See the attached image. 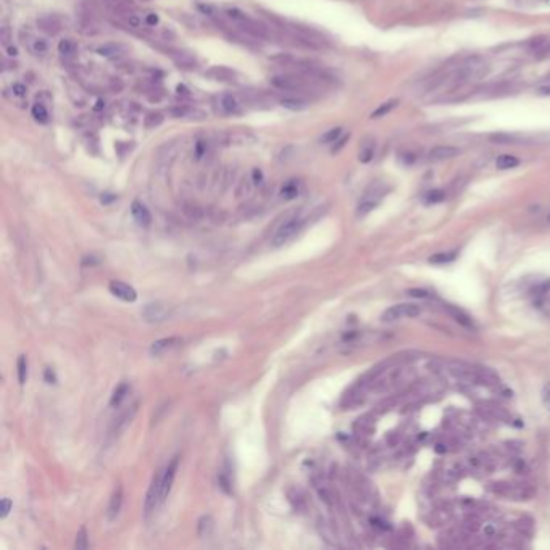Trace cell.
<instances>
[{"label": "cell", "instance_id": "603a6c76", "mask_svg": "<svg viewBox=\"0 0 550 550\" xmlns=\"http://www.w3.org/2000/svg\"><path fill=\"white\" fill-rule=\"evenodd\" d=\"M397 103H399V100L395 99V100H389V102H386V103H383V105H379V107L371 113V118H373V120H376V118H383V116H386L389 112H392V110H394L395 107H397Z\"/></svg>", "mask_w": 550, "mask_h": 550}, {"label": "cell", "instance_id": "836d02e7", "mask_svg": "<svg viewBox=\"0 0 550 550\" xmlns=\"http://www.w3.org/2000/svg\"><path fill=\"white\" fill-rule=\"evenodd\" d=\"M446 199V194L442 192V190H431V192L426 194V202L428 204H437V202H442V200Z\"/></svg>", "mask_w": 550, "mask_h": 550}, {"label": "cell", "instance_id": "d6986e66", "mask_svg": "<svg viewBox=\"0 0 550 550\" xmlns=\"http://www.w3.org/2000/svg\"><path fill=\"white\" fill-rule=\"evenodd\" d=\"M520 165V160L515 157V155H509V153H504V155L497 157L495 160V166L499 168V170H511V168H515Z\"/></svg>", "mask_w": 550, "mask_h": 550}, {"label": "cell", "instance_id": "8d00e7d4", "mask_svg": "<svg viewBox=\"0 0 550 550\" xmlns=\"http://www.w3.org/2000/svg\"><path fill=\"white\" fill-rule=\"evenodd\" d=\"M208 144L205 141H197L195 142V158H202L205 153H207Z\"/></svg>", "mask_w": 550, "mask_h": 550}, {"label": "cell", "instance_id": "9c48e42d", "mask_svg": "<svg viewBox=\"0 0 550 550\" xmlns=\"http://www.w3.org/2000/svg\"><path fill=\"white\" fill-rule=\"evenodd\" d=\"M178 465H179V457H174L171 462L168 463L166 469L162 474V502L166 499L168 494H170L174 476H176V471H178Z\"/></svg>", "mask_w": 550, "mask_h": 550}, {"label": "cell", "instance_id": "816d5d0a", "mask_svg": "<svg viewBox=\"0 0 550 550\" xmlns=\"http://www.w3.org/2000/svg\"><path fill=\"white\" fill-rule=\"evenodd\" d=\"M549 223H550V215H549Z\"/></svg>", "mask_w": 550, "mask_h": 550}, {"label": "cell", "instance_id": "9a60e30c", "mask_svg": "<svg viewBox=\"0 0 550 550\" xmlns=\"http://www.w3.org/2000/svg\"><path fill=\"white\" fill-rule=\"evenodd\" d=\"M76 52H78V47L71 39H61L58 42V54H60L61 58H65V60L75 58Z\"/></svg>", "mask_w": 550, "mask_h": 550}, {"label": "cell", "instance_id": "f546056e", "mask_svg": "<svg viewBox=\"0 0 550 550\" xmlns=\"http://www.w3.org/2000/svg\"><path fill=\"white\" fill-rule=\"evenodd\" d=\"M342 128H334V129H329L327 131V133H325L321 136V142L323 144H334V142L339 139V137L342 136Z\"/></svg>", "mask_w": 550, "mask_h": 550}, {"label": "cell", "instance_id": "44dd1931", "mask_svg": "<svg viewBox=\"0 0 550 550\" xmlns=\"http://www.w3.org/2000/svg\"><path fill=\"white\" fill-rule=\"evenodd\" d=\"M31 115H33V118L38 121V123H42V124L49 123V112H47L44 103H41V102L34 103L33 108H31Z\"/></svg>", "mask_w": 550, "mask_h": 550}, {"label": "cell", "instance_id": "30bf717a", "mask_svg": "<svg viewBox=\"0 0 550 550\" xmlns=\"http://www.w3.org/2000/svg\"><path fill=\"white\" fill-rule=\"evenodd\" d=\"M181 342H183L181 337H165V339L153 342L150 347V352H152V355H157V357L165 355V353L171 352L173 348H176Z\"/></svg>", "mask_w": 550, "mask_h": 550}, {"label": "cell", "instance_id": "ee69618b", "mask_svg": "<svg viewBox=\"0 0 550 550\" xmlns=\"http://www.w3.org/2000/svg\"><path fill=\"white\" fill-rule=\"evenodd\" d=\"M145 23L149 24V26H155V24H158V15L157 13H149L145 17Z\"/></svg>", "mask_w": 550, "mask_h": 550}, {"label": "cell", "instance_id": "7bdbcfd3", "mask_svg": "<svg viewBox=\"0 0 550 550\" xmlns=\"http://www.w3.org/2000/svg\"><path fill=\"white\" fill-rule=\"evenodd\" d=\"M408 295H411V297H428V295H429V292H428V290H425V289H410L408 290Z\"/></svg>", "mask_w": 550, "mask_h": 550}, {"label": "cell", "instance_id": "b9f144b4", "mask_svg": "<svg viewBox=\"0 0 550 550\" xmlns=\"http://www.w3.org/2000/svg\"><path fill=\"white\" fill-rule=\"evenodd\" d=\"M252 179H253V183H255V184H262L263 183V173H262L260 168H253Z\"/></svg>", "mask_w": 550, "mask_h": 550}, {"label": "cell", "instance_id": "83f0119b", "mask_svg": "<svg viewBox=\"0 0 550 550\" xmlns=\"http://www.w3.org/2000/svg\"><path fill=\"white\" fill-rule=\"evenodd\" d=\"M174 58V63L179 66V68H195V60L194 57H190L189 54H178V55H173Z\"/></svg>", "mask_w": 550, "mask_h": 550}, {"label": "cell", "instance_id": "c3c4849f", "mask_svg": "<svg viewBox=\"0 0 550 550\" xmlns=\"http://www.w3.org/2000/svg\"><path fill=\"white\" fill-rule=\"evenodd\" d=\"M7 52H8V55H10V57H17V55H18V50H17V47H8V49H7Z\"/></svg>", "mask_w": 550, "mask_h": 550}, {"label": "cell", "instance_id": "484cf974", "mask_svg": "<svg viewBox=\"0 0 550 550\" xmlns=\"http://www.w3.org/2000/svg\"><path fill=\"white\" fill-rule=\"evenodd\" d=\"M29 49H31V52H33L34 55H45L47 52H49V44H47L45 39L34 38L33 41H31Z\"/></svg>", "mask_w": 550, "mask_h": 550}, {"label": "cell", "instance_id": "bcb514c9", "mask_svg": "<svg viewBox=\"0 0 550 550\" xmlns=\"http://www.w3.org/2000/svg\"><path fill=\"white\" fill-rule=\"evenodd\" d=\"M45 379L49 381V383H55V374H54V371H52L50 368L45 369Z\"/></svg>", "mask_w": 550, "mask_h": 550}, {"label": "cell", "instance_id": "e575fe53", "mask_svg": "<svg viewBox=\"0 0 550 550\" xmlns=\"http://www.w3.org/2000/svg\"><path fill=\"white\" fill-rule=\"evenodd\" d=\"M489 139L497 142V144H513V142L516 141V137L510 134H492Z\"/></svg>", "mask_w": 550, "mask_h": 550}, {"label": "cell", "instance_id": "ba28073f", "mask_svg": "<svg viewBox=\"0 0 550 550\" xmlns=\"http://www.w3.org/2000/svg\"><path fill=\"white\" fill-rule=\"evenodd\" d=\"M108 287H110V292H112L115 297L121 299L123 302H136L137 300V292L133 285L121 283V281H112Z\"/></svg>", "mask_w": 550, "mask_h": 550}, {"label": "cell", "instance_id": "3957f363", "mask_svg": "<svg viewBox=\"0 0 550 550\" xmlns=\"http://www.w3.org/2000/svg\"><path fill=\"white\" fill-rule=\"evenodd\" d=\"M302 226H304V221L300 220V218H297V216H295V218L287 220L281 226V228L276 231V234H274L273 245L274 247H281L284 244H287L290 239H294V237L299 234L300 229H302Z\"/></svg>", "mask_w": 550, "mask_h": 550}, {"label": "cell", "instance_id": "4fadbf2b", "mask_svg": "<svg viewBox=\"0 0 550 550\" xmlns=\"http://www.w3.org/2000/svg\"><path fill=\"white\" fill-rule=\"evenodd\" d=\"M121 504H123V488L118 486L113 494H112V499H110V505H108V518L110 520H115L116 516H118V513L121 510Z\"/></svg>", "mask_w": 550, "mask_h": 550}, {"label": "cell", "instance_id": "681fc988", "mask_svg": "<svg viewBox=\"0 0 550 550\" xmlns=\"http://www.w3.org/2000/svg\"><path fill=\"white\" fill-rule=\"evenodd\" d=\"M176 91H178V94H183V95H189V91H187V89L184 87V86H178V89H176Z\"/></svg>", "mask_w": 550, "mask_h": 550}, {"label": "cell", "instance_id": "2e32d148", "mask_svg": "<svg viewBox=\"0 0 550 550\" xmlns=\"http://www.w3.org/2000/svg\"><path fill=\"white\" fill-rule=\"evenodd\" d=\"M210 78L216 79V81H223V82H231L234 81V71H231L229 68L224 66H215L207 73Z\"/></svg>", "mask_w": 550, "mask_h": 550}, {"label": "cell", "instance_id": "d590c367", "mask_svg": "<svg viewBox=\"0 0 550 550\" xmlns=\"http://www.w3.org/2000/svg\"><path fill=\"white\" fill-rule=\"evenodd\" d=\"M163 121V116L160 113H150L145 118V128H155Z\"/></svg>", "mask_w": 550, "mask_h": 550}, {"label": "cell", "instance_id": "4316f807", "mask_svg": "<svg viewBox=\"0 0 550 550\" xmlns=\"http://www.w3.org/2000/svg\"><path fill=\"white\" fill-rule=\"evenodd\" d=\"M128 390H129V386L128 384H120L118 387L115 389V392L112 395V402H110V404H112L113 407H118L121 402L124 400L126 394H128Z\"/></svg>", "mask_w": 550, "mask_h": 550}, {"label": "cell", "instance_id": "5b68a950", "mask_svg": "<svg viewBox=\"0 0 550 550\" xmlns=\"http://www.w3.org/2000/svg\"><path fill=\"white\" fill-rule=\"evenodd\" d=\"M158 502H162V474H155L152 479V484L149 490H147L145 502H144V513L149 518V515L157 509Z\"/></svg>", "mask_w": 550, "mask_h": 550}, {"label": "cell", "instance_id": "4dcf8cb0", "mask_svg": "<svg viewBox=\"0 0 550 550\" xmlns=\"http://www.w3.org/2000/svg\"><path fill=\"white\" fill-rule=\"evenodd\" d=\"M28 379V360L24 355H20L18 358V381L20 384H24Z\"/></svg>", "mask_w": 550, "mask_h": 550}, {"label": "cell", "instance_id": "d4e9b609", "mask_svg": "<svg viewBox=\"0 0 550 550\" xmlns=\"http://www.w3.org/2000/svg\"><path fill=\"white\" fill-rule=\"evenodd\" d=\"M299 195V183L297 181H287L281 189V197L285 200L295 199Z\"/></svg>", "mask_w": 550, "mask_h": 550}, {"label": "cell", "instance_id": "ac0fdd59", "mask_svg": "<svg viewBox=\"0 0 550 550\" xmlns=\"http://www.w3.org/2000/svg\"><path fill=\"white\" fill-rule=\"evenodd\" d=\"M38 24H39V28L44 31V33L50 34V36H54V34L58 33V31H60V23H58V20L52 18V17H42V18H39L38 20Z\"/></svg>", "mask_w": 550, "mask_h": 550}, {"label": "cell", "instance_id": "277c9868", "mask_svg": "<svg viewBox=\"0 0 550 550\" xmlns=\"http://www.w3.org/2000/svg\"><path fill=\"white\" fill-rule=\"evenodd\" d=\"M216 141L221 145H252L257 142V137L247 131H234L216 136Z\"/></svg>", "mask_w": 550, "mask_h": 550}, {"label": "cell", "instance_id": "cb8c5ba5", "mask_svg": "<svg viewBox=\"0 0 550 550\" xmlns=\"http://www.w3.org/2000/svg\"><path fill=\"white\" fill-rule=\"evenodd\" d=\"M455 258H457L455 252H441L429 257V263H434V265H446V263H452Z\"/></svg>", "mask_w": 550, "mask_h": 550}, {"label": "cell", "instance_id": "1f68e13d", "mask_svg": "<svg viewBox=\"0 0 550 550\" xmlns=\"http://www.w3.org/2000/svg\"><path fill=\"white\" fill-rule=\"evenodd\" d=\"M373 157H374V145L373 144L363 145L360 153H358V160H360L362 163H369L373 160Z\"/></svg>", "mask_w": 550, "mask_h": 550}, {"label": "cell", "instance_id": "7a4b0ae2", "mask_svg": "<svg viewBox=\"0 0 550 550\" xmlns=\"http://www.w3.org/2000/svg\"><path fill=\"white\" fill-rule=\"evenodd\" d=\"M421 313V308L420 305L416 304H399V305H394L387 308L381 316V320L384 323H392V321H397V320H402V318H415Z\"/></svg>", "mask_w": 550, "mask_h": 550}, {"label": "cell", "instance_id": "e0dca14e", "mask_svg": "<svg viewBox=\"0 0 550 550\" xmlns=\"http://www.w3.org/2000/svg\"><path fill=\"white\" fill-rule=\"evenodd\" d=\"M446 308H447L448 313L452 315V318L458 323V325H462L463 327H473L471 318H469V316L465 313V311H462L460 308H457V306H452V305H447Z\"/></svg>", "mask_w": 550, "mask_h": 550}, {"label": "cell", "instance_id": "6da1fadb", "mask_svg": "<svg viewBox=\"0 0 550 550\" xmlns=\"http://www.w3.org/2000/svg\"><path fill=\"white\" fill-rule=\"evenodd\" d=\"M224 13H226V17H228L232 23H236L239 26L241 31H244L245 34L253 36V38H257V39H263V41L271 39L273 33L269 31L268 26L260 23L258 20L250 18L247 13L242 12V10L232 7V8H226Z\"/></svg>", "mask_w": 550, "mask_h": 550}, {"label": "cell", "instance_id": "f6af8a7d", "mask_svg": "<svg viewBox=\"0 0 550 550\" xmlns=\"http://www.w3.org/2000/svg\"><path fill=\"white\" fill-rule=\"evenodd\" d=\"M128 23H129L131 28H139V26H141V20L137 18L136 15H129V17H128Z\"/></svg>", "mask_w": 550, "mask_h": 550}, {"label": "cell", "instance_id": "7402d4cb", "mask_svg": "<svg viewBox=\"0 0 550 550\" xmlns=\"http://www.w3.org/2000/svg\"><path fill=\"white\" fill-rule=\"evenodd\" d=\"M281 105L284 108L292 110V112H302V110H305L306 107H308V103L302 99H283Z\"/></svg>", "mask_w": 550, "mask_h": 550}, {"label": "cell", "instance_id": "60d3db41", "mask_svg": "<svg viewBox=\"0 0 550 550\" xmlns=\"http://www.w3.org/2000/svg\"><path fill=\"white\" fill-rule=\"evenodd\" d=\"M12 92H13V95L15 97H24L26 95V86L24 84H21V82H17V84H13L12 86Z\"/></svg>", "mask_w": 550, "mask_h": 550}, {"label": "cell", "instance_id": "f907efd6", "mask_svg": "<svg viewBox=\"0 0 550 550\" xmlns=\"http://www.w3.org/2000/svg\"><path fill=\"white\" fill-rule=\"evenodd\" d=\"M103 107H105V103L102 102V100H100V102L97 103V107H95V110H102Z\"/></svg>", "mask_w": 550, "mask_h": 550}, {"label": "cell", "instance_id": "5bb4252c", "mask_svg": "<svg viewBox=\"0 0 550 550\" xmlns=\"http://www.w3.org/2000/svg\"><path fill=\"white\" fill-rule=\"evenodd\" d=\"M221 108H223L224 113H229V115H236V113H241V103L239 100H237L232 94H224L221 95Z\"/></svg>", "mask_w": 550, "mask_h": 550}, {"label": "cell", "instance_id": "74e56055", "mask_svg": "<svg viewBox=\"0 0 550 550\" xmlns=\"http://www.w3.org/2000/svg\"><path fill=\"white\" fill-rule=\"evenodd\" d=\"M348 139H350V134H344L342 137H339V139H337V141L334 142L336 145L332 147V150H331V152H332V153H337L339 150H342L344 147H346L347 142H348Z\"/></svg>", "mask_w": 550, "mask_h": 550}, {"label": "cell", "instance_id": "ffe728a7", "mask_svg": "<svg viewBox=\"0 0 550 550\" xmlns=\"http://www.w3.org/2000/svg\"><path fill=\"white\" fill-rule=\"evenodd\" d=\"M97 52L102 57H108V58H115L124 54V49L120 44H103L102 47H99Z\"/></svg>", "mask_w": 550, "mask_h": 550}, {"label": "cell", "instance_id": "f35d334b", "mask_svg": "<svg viewBox=\"0 0 550 550\" xmlns=\"http://www.w3.org/2000/svg\"><path fill=\"white\" fill-rule=\"evenodd\" d=\"M0 507H2V509H0V511H2V513H0V518H7L10 510H12V500L5 497V499H2V504H0Z\"/></svg>", "mask_w": 550, "mask_h": 550}, {"label": "cell", "instance_id": "52a82bcc", "mask_svg": "<svg viewBox=\"0 0 550 550\" xmlns=\"http://www.w3.org/2000/svg\"><path fill=\"white\" fill-rule=\"evenodd\" d=\"M142 316H144L145 321L149 323H160L165 321L168 316H170V306L166 304H149L142 310Z\"/></svg>", "mask_w": 550, "mask_h": 550}, {"label": "cell", "instance_id": "d6a6232c", "mask_svg": "<svg viewBox=\"0 0 550 550\" xmlns=\"http://www.w3.org/2000/svg\"><path fill=\"white\" fill-rule=\"evenodd\" d=\"M75 547H76L78 550H84V549H87V547H89V541H87V531H86V528H81V530H79L78 536H76V544H75Z\"/></svg>", "mask_w": 550, "mask_h": 550}, {"label": "cell", "instance_id": "7dc6e473", "mask_svg": "<svg viewBox=\"0 0 550 550\" xmlns=\"http://www.w3.org/2000/svg\"><path fill=\"white\" fill-rule=\"evenodd\" d=\"M2 42H3V45H8V29L7 28L2 29Z\"/></svg>", "mask_w": 550, "mask_h": 550}, {"label": "cell", "instance_id": "8fae6325", "mask_svg": "<svg viewBox=\"0 0 550 550\" xmlns=\"http://www.w3.org/2000/svg\"><path fill=\"white\" fill-rule=\"evenodd\" d=\"M131 215H133L136 223L139 226H142V228H147L152 221L149 208H147L142 202H139V200H134L133 205H131Z\"/></svg>", "mask_w": 550, "mask_h": 550}, {"label": "cell", "instance_id": "7c38bea8", "mask_svg": "<svg viewBox=\"0 0 550 550\" xmlns=\"http://www.w3.org/2000/svg\"><path fill=\"white\" fill-rule=\"evenodd\" d=\"M460 153V150L457 147H452V145H437L434 149L429 150V158L434 162H444V160H450V158L457 157Z\"/></svg>", "mask_w": 550, "mask_h": 550}, {"label": "cell", "instance_id": "f1b7e54d", "mask_svg": "<svg viewBox=\"0 0 550 550\" xmlns=\"http://www.w3.org/2000/svg\"><path fill=\"white\" fill-rule=\"evenodd\" d=\"M211 530H213V520H211L210 516H204L202 520L199 521V536L207 537L210 536Z\"/></svg>", "mask_w": 550, "mask_h": 550}, {"label": "cell", "instance_id": "8992f818", "mask_svg": "<svg viewBox=\"0 0 550 550\" xmlns=\"http://www.w3.org/2000/svg\"><path fill=\"white\" fill-rule=\"evenodd\" d=\"M269 82H271L273 87L279 89V91H285V92H294V91H304L305 84L302 79L295 78V76H289V75H278L269 78Z\"/></svg>", "mask_w": 550, "mask_h": 550}, {"label": "cell", "instance_id": "ab89813d", "mask_svg": "<svg viewBox=\"0 0 550 550\" xmlns=\"http://www.w3.org/2000/svg\"><path fill=\"white\" fill-rule=\"evenodd\" d=\"M542 404L550 411V384H546L542 387Z\"/></svg>", "mask_w": 550, "mask_h": 550}]
</instances>
